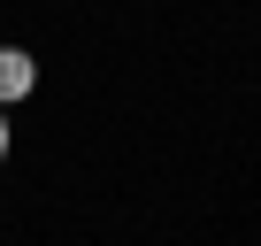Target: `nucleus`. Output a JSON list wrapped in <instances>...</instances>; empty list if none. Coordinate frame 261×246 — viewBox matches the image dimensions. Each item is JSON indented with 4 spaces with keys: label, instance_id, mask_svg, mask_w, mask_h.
<instances>
[{
    "label": "nucleus",
    "instance_id": "f03ea898",
    "mask_svg": "<svg viewBox=\"0 0 261 246\" xmlns=\"http://www.w3.org/2000/svg\"><path fill=\"white\" fill-rule=\"evenodd\" d=\"M0 162H8V108H0Z\"/></svg>",
    "mask_w": 261,
    "mask_h": 246
},
{
    "label": "nucleus",
    "instance_id": "f257e3e1",
    "mask_svg": "<svg viewBox=\"0 0 261 246\" xmlns=\"http://www.w3.org/2000/svg\"><path fill=\"white\" fill-rule=\"evenodd\" d=\"M23 92H39V62H31L23 46H0V108L23 100Z\"/></svg>",
    "mask_w": 261,
    "mask_h": 246
}]
</instances>
